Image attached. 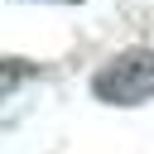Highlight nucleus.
Returning a JSON list of instances; mask_svg holds the SVG:
<instances>
[{"label": "nucleus", "instance_id": "nucleus-1", "mask_svg": "<svg viewBox=\"0 0 154 154\" xmlns=\"http://www.w3.org/2000/svg\"><path fill=\"white\" fill-rule=\"evenodd\" d=\"M96 101L106 106H144L154 96V48H125L91 77Z\"/></svg>", "mask_w": 154, "mask_h": 154}, {"label": "nucleus", "instance_id": "nucleus-2", "mask_svg": "<svg viewBox=\"0 0 154 154\" xmlns=\"http://www.w3.org/2000/svg\"><path fill=\"white\" fill-rule=\"evenodd\" d=\"M67 5H72V0H67Z\"/></svg>", "mask_w": 154, "mask_h": 154}]
</instances>
